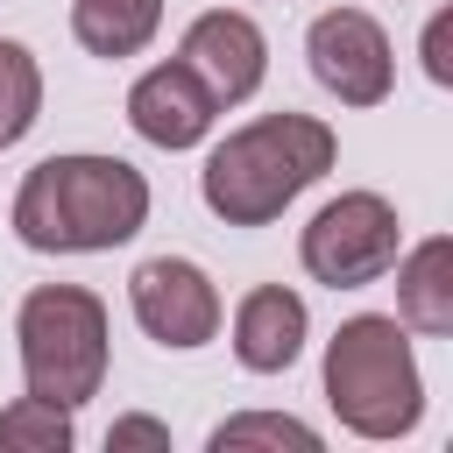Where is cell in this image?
Returning a JSON list of instances; mask_svg holds the SVG:
<instances>
[{
	"label": "cell",
	"instance_id": "6da1fadb",
	"mask_svg": "<svg viewBox=\"0 0 453 453\" xmlns=\"http://www.w3.org/2000/svg\"><path fill=\"white\" fill-rule=\"evenodd\" d=\"M149 219V177L120 156H42L14 191V234L35 255H99Z\"/></svg>",
	"mask_w": 453,
	"mask_h": 453
},
{
	"label": "cell",
	"instance_id": "7a4b0ae2",
	"mask_svg": "<svg viewBox=\"0 0 453 453\" xmlns=\"http://www.w3.org/2000/svg\"><path fill=\"white\" fill-rule=\"evenodd\" d=\"M340 142L326 120L311 113H262L248 127H234L205 170H198V191L205 205L226 219V226H269L297 191H311L326 170H333Z\"/></svg>",
	"mask_w": 453,
	"mask_h": 453
},
{
	"label": "cell",
	"instance_id": "3957f363",
	"mask_svg": "<svg viewBox=\"0 0 453 453\" xmlns=\"http://www.w3.org/2000/svg\"><path fill=\"white\" fill-rule=\"evenodd\" d=\"M326 403L361 439H403L425 418V382H418L403 319L361 311L326 340Z\"/></svg>",
	"mask_w": 453,
	"mask_h": 453
},
{
	"label": "cell",
	"instance_id": "277c9868",
	"mask_svg": "<svg viewBox=\"0 0 453 453\" xmlns=\"http://www.w3.org/2000/svg\"><path fill=\"white\" fill-rule=\"evenodd\" d=\"M14 340H21L28 396H50L64 411L99 396V382H106V304L92 290H78V283L28 290L21 319H14Z\"/></svg>",
	"mask_w": 453,
	"mask_h": 453
},
{
	"label": "cell",
	"instance_id": "5b68a950",
	"mask_svg": "<svg viewBox=\"0 0 453 453\" xmlns=\"http://www.w3.org/2000/svg\"><path fill=\"white\" fill-rule=\"evenodd\" d=\"M403 248V226H396V205L382 191H340L333 205L311 212L297 255H304V276L326 283V290H361V283H382L389 262Z\"/></svg>",
	"mask_w": 453,
	"mask_h": 453
},
{
	"label": "cell",
	"instance_id": "8992f818",
	"mask_svg": "<svg viewBox=\"0 0 453 453\" xmlns=\"http://www.w3.org/2000/svg\"><path fill=\"white\" fill-rule=\"evenodd\" d=\"M304 57H311V78L340 99V106H382L389 85H396V57H389V35L375 14L361 7H333L311 21L304 35Z\"/></svg>",
	"mask_w": 453,
	"mask_h": 453
},
{
	"label": "cell",
	"instance_id": "52a82bcc",
	"mask_svg": "<svg viewBox=\"0 0 453 453\" xmlns=\"http://www.w3.org/2000/svg\"><path fill=\"white\" fill-rule=\"evenodd\" d=\"M127 304H134V319H142V333L156 340V347H205L212 333H219V290H212V276L198 269V262H184V255H156V262H142L134 276H127Z\"/></svg>",
	"mask_w": 453,
	"mask_h": 453
},
{
	"label": "cell",
	"instance_id": "ba28073f",
	"mask_svg": "<svg viewBox=\"0 0 453 453\" xmlns=\"http://www.w3.org/2000/svg\"><path fill=\"white\" fill-rule=\"evenodd\" d=\"M177 64H191V78H198L219 106H241V99L262 85V71H269V42H262V28H255L248 14L212 7V14H198V21L184 28Z\"/></svg>",
	"mask_w": 453,
	"mask_h": 453
},
{
	"label": "cell",
	"instance_id": "9c48e42d",
	"mask_svg": "<svg viewBox=\"0 0 453 453\" xmlns=\"http://www.w3.org/2000/svg\"><path fill=\"white\" fill-rule=\"evenodd\" d=\"M212 113H219V99L191 78V64H156V71H142L134 92H127V120H134V134L156 142V149H191V142H205Z\"/></svg>",
	"mask_w": 453,
	"mask_h": 453
},
{
	"label": "cell",
	"instance_id": "30bf717a",
	"mask_svg": "<svg viewBox=\"0 0 453 453\" xmlns=\"http://www.w3.org/2000/svg\"><path fill=\"white\" fill-rule=\"evenodd\" d=\"M234 354L248 375H283L304 354V297L283 283H262L234 304Z\"/></svg>",
	"mask_w": 453,
	"mask_h": 453
},
{
	"label": "cell",
	"instance_id": "8fae6325",
	"mask_svg": "<svg viewBox=\"0 0 453 453\" xmlns=\"http://www.w3.org/2000/svg\"><path fill=\"white\" fill-rule=\"evenodd\" d=\"M389 269H396V319L418 333H453V241L432 234Z\"/></svg>",
	"mask_w": 453,
	"mask_h": 453
},
{
	"label": "cell",
	"instance_id": "7c38bea8",
	"mask_svg": "<svg viewBox=\"0 0 453 453\" xmlns=\"http://www.w3.org/2000/svg\"><path fill=\"white\" fill-rule=\"evenodd\" d=\"M163 28V0H71V35L92 57H134Z\"/></svg>",
	"mask_w": 453,
	"mask_h": 453
},
{
	"label": "cell",
	"instance_id": "4fadbf2b",
	"mask_svg": "<svg viewBox=\"0 0 453 453\" xmlns=\"http://www.w3.org/2000/svg\"><path fill=\"white\" fill-rule=\"evenodd\" d=\"M42 113V71L21 42H0V149L21 142Z\"/></svg>",
	"mask_w": 453,
	"mask_h": 453
},
{
	"label": "cell",
	"instance_id": "5bb4252c",
	"mask_svg": "<svg viewBox=\"0 0 453 453\" xmlns=\"http://www.w3.org/2000/svg\"><path fill=\"white\" fill-rule=\"evenodd\" d=\"M0 446H14V453H64L71 446V411L50 403V396H14L0 411Z\"/></svg>",
	"mask_w": 453,
	"mask_h": 453
},
{
	"label": "cell",
	"instance_id": "9a60e30c",
	"mask_svg": "<svg viewBox=\"0 0 453 453\" xmlns=\"http://www.w3.org/2000/svg\"><path fill=\"white\" fill-rule=\"evenodd\" d=\"M241 446H297V453H319V432L297 425V418H276V411H248V418H226L212 432V453H241Z\"/></svg>",
	"mask_w": 453,
	"mask_h": 453
},
{
	"label": "cell",
	"instance_id": "2e32d148",
	"mask_svg": "<svg viewBox=\"0 0 453 453\" xmlns=\"http://www.w3.org/2000/svg\"><path fill=\"white\" fill-rule=\"evenodd\" d=\"M106 446H170V432H163L156 418H120V425L106 432Z\"/></svg>",
	"mask_w": 453,
	"mask_h": 453
},
{
	"label": "cell",
	"instance_id": "e0dca14e",
	"mask_svg": "<svg viewBox=\"0 0 453 453\" xmlns=\"http://www.w3.org/2000/svg\"><path fill=\"white\" fill-rule=\"evenodd\" d=\"M425 71H432V78H439V85H446V78H453V64H446V14H439V21H432V28H425Z\"/></svg>",
	"mask_w": 453,
	"mask_h": 453
}]
</instances>
